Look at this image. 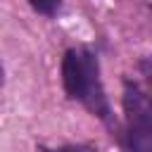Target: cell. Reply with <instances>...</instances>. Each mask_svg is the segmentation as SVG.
<instances>
[{
  "instance_id": "cell-4",
  "label": "cell",
  "mask_w": 152,
  "mask_h": 152,
  "mask_svg": "<svg viewBox=\"0 0 152 152\" xmlns=\"http://www.w3.org/2000/svg\"><path fill=\"white\" fill-rule=\"evenodd\" d=\"M43 152H93V147L88 145H64V147H55V150H43Z\"/></svg>"
},
{
  "instance_id": "cell-3",
  "label": "cell",
  "mask_w": 152,
  "mask_h": 152,
  "mask_svg": "<svg viewBox=\"0 0 152 152\" xmlns=\"http://www.w3.org/2000/svg\"><path fill=\"white\" fill-rule=\"evenodd\" d=\"M28 5L43 17H55L62 10V0H28Z\"/></svg>"
},
{
  "instance_id": "cell-2",
  "label": "cell",
  "mask_w": 152,
  "mask_h": 152,
  "mask_svg": "<svg viewBox=\"0 0 152 152\" xmlns=\"http://www.w3.org/2000/svg\"><path fill=\"white\" fill-rule=\"evenodd\" d=\"M124 150L152 152V107L135 81H124Z\"/></svg>"
},
{
  "instance_id": "cell-1",
  "label": "cell",
  "mask_w": 152,
  "mask_h": 152,
  "mask_svg": "<svg viewBox=\"0 0 152 152\" xmlns=\"http://www.w3.org/2000/svg\"><path fill=\"white\" fill-rule=\"evenodd\" d=\"M62 86L69 100L81 102L102 121H112V107L100 78L97 52L90 48H69L62 57Z\"/></svg>"
},
{
  "instance_id": "cell-5",
  "label": "cell",
  "mask_w": 152,
  "mask_h": 152,
  "mask_svg": "<svg viewBox=\"0 0 152 152\" xmlns=\"http://www.w3.org/2000/svg\"><path fill=\"white\" fill-rule=\"evenodd\" d=\"M2 81H5V69H2V62H0V86H2Z\"/></svg>"
}]
</instances>
